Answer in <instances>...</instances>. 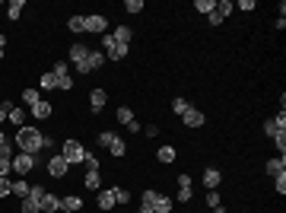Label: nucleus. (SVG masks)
I'll use <instances>...</instances> for the list:
<instances>
[{
  "label": "nucleus",
  "mask_w": 286,
  "mask_h": 213,
  "mask_svg": "<svg viewBox=\"0 0 286 213\" xmlns=\"http://www.w3.org/2000/svg\"><path fill=\"white\" fill-rule=\"evenodd\" d=\"M13 147L19 150V153H32V156H38L41 150H45V134L38 131V127H19L16 131V137H13Z\"/></svg>",
  "instance_id": "1"
},
{
  "label": "nucleus",
  "mask_w": 286,
  "mask_h": 213,
  "mask_svg": "<svg viewBox=\"0 0 286 213\" xmlns=\"http://www.w3.org/2000/svg\"><path fill=\"white\" fill-rule=\"evenodd\" d=\"M140 201H146V204H153V210H156V213H172V207H175V201H172L169 194H159V191H156V188H146Z\"/></svg>",
  "instance_id": "2"
},
{
  "label": "nucleus",
  "mask_w": 286,
  "mask_h": 213,
  "mask_svg": "<svg viewBox=\"0 0 286 213\" xmlns=\"http://www.w3.org/2000/svg\"><path fill=\"white\" fill-rule=\"evenodd\" d=\"M60 156L67 159V166H76V163H83V159H86V147H83L80 140L70 137V140L60 143Z\"/></svg>",
  "instance_id": "3"
},
{
  "label": "nucleus",
  "mask_w": 286,
  "mask_h": 213,
  "mask_svg": "<svg viewBox=\"0 0 286 213\" xmlns=\"http://www.w3.org/2000/svg\"><path fill=\"white\" fill-rule=\"evenodd\" d=\"M35 163H38V159L32 156V153H16V156H13V172L19 178H25L32 169H35Z\"/></svg>",
  "instance_id": "4"
},
{
  "label": "nucleus",
  "mask_w": 286,
  "mask_h": 213,
  "mask_svg": "<svg viewBox=\"0 0 286 213\" xmlns=\"http://www.w3.org/2000/svg\"><path fill=\"white\" fill-rule=\"evenodd\" d=\"M67 172H70V166H67V159L60 156V153L48 159V175H51V178H64Z\"/></svg>",
  "instance_id": "5"
},
{
  "label": "nucleus",
  "mask_w": 286,
  "mask_h": 213,
  "mask_svg": "<svg viewBox=\"0 0 286 213\" xmlns=\"http://www.w3.org/2000/svg\"><path fill=\"white\" fill-rule=\"evenodd\" d=\"M83 25H86V32H102V35H105L108 19H105V16H99V13H89V16H83Z\"/></svg>",
  "instance_id": "6"
},
{
  "label": "nucleus",
  "mask_w": 286,
  "mask_h": 213,
  "mask_svg": "<svg viewBox=\"0 0 286 213\" xmlns=\"http://www.w3.org/2000/svg\"><path fill=\"white\" fill-rule=\"evenodd\" d=\"M181 121H185V127H191V131H194V127H204V124H207V115H204V112H197V108L191 105L188 112L181 115Z\"/></svg>",
  "instance_id": "7"
},
{
  "label": "nucleus",
  "mask_w": 286,
  "mask_h": 213,
  "mask_svg": "<svg viewBox=\"0 0 286 213\" xmlns=\"http://www.w3.org/2000/svg\"><path fill=\"white\" fill-rule=\"evenodd\" d=\"M38 210L41 213H57L60 210V198H57V194H51V191H45V198L38 201Z\"/></svg>",
  "instance_id": "8"
},
{
  "label": "nucleus",
  "mask_w": 286,
  "mask_h": 213,
  "mask_svg": "<svg viewBox=\"0 0 286 213\" xmlns=\"http://www.w3.org/2000/svg\"><path fill=\"white\" fill-rule=\"evenodd\" d=\"M86 57H89V48H86L83 41H73V45H70V64H73V67H80Z\"/></svg>",
  "instance_id": "9"
},
{
  "label": "nucleus",
  "mask_w": 286,
  "mask_h": 213,
  "mask_svg": "<svg viewBox=\"0 0 286 213\" xmlns=\"http://www.w3.org/2000/svg\"><path fill=\"white\" fill-rule=\"evenodd\" d=\"M220 182H223V172H220V169H216V166L204 169V185H207V188H210V191H216V188H220Z\"/></svg>",
  "instance_id": "10"
},
{
  "label": "nucleus",
  "mask_w": 286,
  "mask_h": 213,
  "mask_svg": "<svg viewBox=\"0 0 286 213\" xmlns=\"http://www.w3.org/2000/svg\"><path fill=\"white\" fill-rule=\"evenodd\" d=\"M105 102H108V92H105V89H92V92H89V108H92V112H102V108H105Z\"/></svg>",
  "instance_id": "11"
},
{
  "label": "nucleus",
  "mask_w": 286,
  "mask_h": 213,
  "mask_svg": "<svg viewBox=\"0 0 286 213\" xmlns=\"http://www.w3.org/2000/svg\"><path fill=\"white\" fill-rule=\"evenodd\" d=\"M95 204H99V210H111V207H115V191L102 188L99 194H95Z\"/></svg>",
  "instance_id": "12"
},
{
  "label": "nucleus",
  "mask_w": 286,
  "mask_h": 213,
  "mask_svg": "<svg viewBox=\"0 0 286 213\" xmlns=\"http://www.w3.org/2000/svg\"><path fill=\"white\" fill-rule=\"evenodd\" d=\"M60 210L80 213V210H83V198H76V194H67V198H60Z\"/></svg>",
  "instance_id": "13"
},
{
  "label": "nucleus",
  "mask_w": 286,
  "mask_h": 213,
  "mask_svg": "<svg viewBox=\"0 0 286 213\" xmlns=\"http://www.w3.org/2000/svg\"><path fill=\"white\" fill-rule=\"evenodd\" d=\"M108 57L102 54V51H89V57H86V73H92V70H102V64H105Z\"/></svg>",
  "instance_id": "14"
},
{
  "label": "nucleus",
  "mask_w": 286,
  "mask_h": 213,
  "mask_svg": "<svg viewBox=\"0 0 286 213\" xmlns=\"http://www.w3.org/2000/svg\"><path fill=\"white\" fill-rule=\"evenodd\" d=\"M51 112H54V108H51V102H35V105H32V118H38V121H48L51 118Z\"/></svg>",
  "instance_id": "15"
},
{
  "label": "nucleus",
  "mask_w": 286,
  "mask_h": 213,
  "mask_svg": "<svg viewBox=\"0 0 286 213\" xmlns=\"http://www.w3.org/2000/svg\"><path fill=\"white\" fill-rule=\"evenodd\" d=\"M111 38H115L118 45H124V48H127V45H131V38H134V32L127 29V25H118V29L111 32Z\"/></svg>",
  "instance_id": "16"
},
{
  "label": "nucleus",
  "mask_w": 286,
  "mask_h": 213,
  "mask_svg": "<svg viewBox=\"0 0 286 213\" xmlns=\"http://www.w3.org/2000/svg\"><path fill=\"white\" fill-rule=\"evenodd\" d=\"M175 156H178V153H175V147H159V150H156V159H159L162 166L175 163Z\"/></svg>",
  "instance_id": "17"
},
{
  "label": "nucleus",
  "mask_w": 286,
  "mask_h": 213,
  "mask_svg": "<svg viewBox=\"0 0 286 213\" xmlns=\"http://www.w3.org/2000/svg\"><path fill=\"white\" fill-rule=\"evenodd\" d=\"M29 191H32V185L29 182H25V178H16V182H13V198H29Z\"/></svg>",
  "instance_id": "18"
},
{
  "label": "nucleus",
  "mask_w": 286,
  "mask_h": 213,
  "mask_svg": "<svg viewBox=\"0 0 286 213\" xmlns=\"http://www.w3.org/2000/svg\"><path fill=\"white\" fill-rule=\"evenodd\" d=\"M22 102L32 108L35 102H41V89H35V86H25V89H22Z\"/></svg>",
  "instance_id": "19"
},
{
  "label": "nucleus",
  "mask_w": 286,
  "mask_h": 213,
  "mask_svg": "<svg viewBox=\"0 0 286 213\" xmlns=\"http://www.w3.org/2000/svg\"><path fill=\"white\" fill-rule=\"evenodd\" d=\"M280 172H286V156H274L267 163V175H280Z\"/></svg>",
  "instance_id": "20"
},
{
  "label": "nucleus",
  "mask_w": 286,
  "mask_h": 213,
  "mask_svg": "<svg viewBox=\"0 0 286 213\" xmlns=\"http://www.w3.org/2000/svg\"><path fill=\"white\" fill-rule=\"evenodd\" d=\"M38 89H45V92H51V89H57V76L54 73H41V80H38Z\"/></svg>",
  "instance_id": "21"
},
{
  "label": "nucleus",
  "mask_w": 286,
  "mask_h": 213,
  "mask_svg": "<svg viewBox=\"0 0 286 213\" xmlns=\"http://www.w3.org/2000/svg\"><path fill=\"white\" fill-rule=\"evenodd\" d=\"M108 153H111L115 159H121V156H124V153H127V143H124V137H115V140H111Z\"/></svg>",
  "instance_id": "22"
},
{
  "label": "nucleus",
  "mask_w": 286,
  "mask_h": 213,
  "mask_svg": "<svg viewBox=\"0 0 286 213\" xmlns=\"http://www.w3.org/2000/svg\"><path fill=\"white\" fill-rule=\"evenodd\" d=\"M22 0H10V3H6V16H10V19L16 22V19H19V16H22Z\"/></svg>",
  "instance_id": "23"
},
{
  "label": "nucleus",
  "mask_w": 286,
  "mask_h": 213,
  "mask_svg": "<svg viewBox=\"0 0 286 213\" xmlns=\"http://www.w3.org/2000/svg\"><path fill=\"white\" fill-rule=\"evenodd\" d=\"M83 185H86L89 191H102V178H99V172H86Z\"/></svg>",
  "instance_id": "24"
},
{
  "label": "nucleus",
  "mask_w": 286,
  "mask_h": 213,
  "mask_svg": "<svg viewBox=\"0 0 286 213\" xmlns=\"http://www.w3.org/2000/svg\"><path fill=\"white\" fill-rule=\"evenodd\" d=\"M6 121H13L16 131H19V127H25V108H16V105H13V112H10V118H6Z\"/></svg>",
  "instance_id": "25"
},
{
  "label": "nucleus",
  "mask_w": 286,
  "mask_h": 213,
  "mask_svg": "<svg viewBox=\"0 0 286 213\" xmlns=\"http://www.w3.org/2000/svg\"><path fill=\"white\" fill-rule=\"evenodd\" d=\"M194 10L204 13V16H210V13L216 10V0H194Z\"/></svg>",
  "instance_id": "26"
},
{
  "label": "nucleus",
  "mask_w": 286,
  "mask_h": 213,
  "mask_svg": "<svg viewBox=\"0 0 286 213\" xmlns=\"http://www.w3.org/2000/svg\"><path fill=\"white\" fill-rule=\"evenodd\" d=\"M115 137H118L115 131H102V134H95V143H99V147H105V150H108V147H111V140H115Z\"/></svg>",
  "instance_id": "27"
},
{
  "label": "nucleus",
  "mask_w": 286,
  "mask_h": 213,
  "mask_svg": "<svg viewBox=\"0 0 286 213\" xmlns=\"http://www.w3.org/2000/svg\"><path fill=\"white\" fill-rule=\"evenodd\" d=\"M19 210H22V213H41L35 198H22V201H19Z\"/></svg>",
  "instance_id": "28"
},
{
  "label": "nucleus",
  "mask_w": 286,
  "mask_h": 213,
  "mask_svg": "<svg viewBox=\"0 0 286 213\" xmlns=\"http://www.w3.org/2000/svg\"><path fill=\"white\" fill-rule=\"evenodd\" d=\"M232 10H236V3H232V0H216V13H220L223 19H226Z\"/></svg>",
  "instance_id": "29"
},
{
  "label": "nucleus",
  "mask_w": 286,
  "mask_h": 213,
  "mask_svg": "<svg viewBox=\"0 0 286 213\" xmlns=\"http://www.w3.org/2000/svg\"><path fill=\"white\" fill-rule=\"evenodd\" d=\"M51 73H54V76H67V73H70V61H54V64H51Z\"/></svg>",
  "instance_id": "30"
},
{
  "label": "nucleus",
  "mask_w": 286,
  "mask_h": 213,
  "mask_svg": "<svg viewBox=\"0 0 286 213\" xmlns=\"http://www.w3.org/2000/svg\"><path fill=\"white\" fill-rule=\"evenodd\" d=\"M271 140H274V147L280 150V156H286V131H277Z\"/></svg>",
  "instance_id": "31"
},
{
  "label": "nucleus",
  "mask_w": 286,
  "mask_h": 213,
  "mask_svg": "<svg viewBox=\"0 0 286 213\" xmlns=\"http://www.w3.org/2000/svg\"><path fill=\"white\" fill-rule=\"evenodd\" d=\"M83 166H86V172H99V166H102V163H99V159L92 156L89 150H86V159H83Z\"/></svg>",
  "instance_id": "32"
},
{
  "label": "nucleus",
  "mask_w": 286,
  "mask_h": 213,
  "mask_svg": "<svg viewBox=\"0 0 286 213\" xmlns=\"http://www.w3.org/2000/svg\"><path fill=\"white\" fill-rule=\"evenodd\" d=\"M188 108H191V102H188V99H172V112H175V115H185Z\"/></svg>",
  "instance_id": "33"
},
{
  "label": "nucleus",
  "mask_w": 286,
  "mask_h": 213,
  "mask_svg": "<svg viewBox=\"0 0 286 213\" xmlns=\"http://www.w3.org/2000/svg\"><path fill=\"white\" fill-rule=\"evenodd\" d=\"M10 112H13V102H10V99H3V102H0V127H3L6 118H10Z\"/></svg>",
  "instance_id": "34"
},
{
  "label": "nucleus",
  "mask_w": 286,
  "mask_h": 213,
  "mask_svg": "<svg viewBox=\"0 0 286 213\" xmlns=\"http://www.w3.org/2000/svg\"><path fill=\"white\" fill-rule=\"evenodd\" d=\"M67 29H70V32H86L83 16H70V19H67Z\"/></svg>",
  "instance_id": "35"
},
{
  "label": "nucleus",
  "mask_w": 286,
  "mask_h": 213,
  "mask_svg": "<svg viewBox=\"0 0 286 213\" xmlns=\"http://www.w3.org/2000/svg\"><path fill=\"white\" fill-rule=\"evenodd\" d=\"M115 191V204H131V191L127 188H111Z\"/></svg>",
  "instance_id": "36"
},
{
  "label": "nucleus",
  "mask_w": 286,
  "mask_h": 213,
  "mask_svg": "<svg viewBox=\"0 0 286 213\" xmlns=\"http://www.w3.org/2000/svg\"><path fill=\"white\" fill-rule=\"evenodd\" d=\"M118 121H121V124H131V121H134V112H131L127 105H121V108H118Z\"/></svg>",
  "instance_id": "37"
},
{
  "label": "nucleus",
  "mask_w": 286,
  "mask_h": 213,
  "mask_svg": "<svg viewBox=\"0 0 286 213\" xmlns=\"http://www.w3.org/2000/svg\"><path fill=\"white\" fill-rule=\"evenodd\" d=\"M10 194H13V182H10V178H0V201L10 198Z\"/></svg>",
  "instance_id": "38"
},
{
  "label": "nucleus",
  "mask_w": 286,
  "mask_h": 213,
  "mask_svg": "<svg viewBox=\"0 0 286 213\" xmlns=\"http://www.w3.org/2000/svg\"><path fill=\"white\" fill-rule=\"evenodd\" d=\"M124 10L127 13H143V0H124Z\"/></svg>",
  "instance_id": "39"
},
{
  "label": "nucleus",
  "mask_w": 286,
  "mask_h": 213,
  "mask_svg": "<svg viewBox=\"0 0 286 213\" xmlns=\"http://www.w3.org/2000/svg\"><path fill=\"white\" fill-rule=\"evenodd\" d=\"M57 89L70 92V89H73V76H70V73H67V76H57Z\"/></svg>",
  "instance_id": "40"
},
{
  "label": "nucleus",
  "mask_w": 286,
  "mask_h": 213,
  "mask_svg": "<svg viewBox=\"0 0 286 213\" xmlns=\"http://www.w3.org/2000/svg\"><path fill=\"white\" fill-rule=\"evenodd\" d=\"M102 48H105V57H108V54H111V51H115V48H118V41H115V38H111V35H102Z\"/></svg>",
  "instance_id": "41"
},
{
  "label": "nucleus",
  "mask_w": 286,
  "mask_h": 213,
  "mask_svg": "<svg viewBox=\"0 0 286 213\" xmlns=\"http://www.w3.org/2000/svg\"><path fill=\"white\" fill-rule=\"evenodd\" d=\"M274 188L280 191V194H286V172H280V175H274Z\"/></svg>",
  "instance_id": "42"
},
{
  "label": "nucleus",
  "mask_w": 286,
  "mask_h": 213,
  "mask_svg": "<svg viewBox=\"0 0 286 213\" xmlns=\"http://www.w3.org/2000/svg\"><path fill=\"white\" fill-rule=\"evenodd\" d=\"M124 57H127V48H124V45H118V48L108 54V61H124Z\"/></svg>",
  "instance_id": "43"
},
{
  "label": "nucleus",
  "mask_w": 286,
  "mask_h": 213,
  "mask_svg": "<svg viewBox=\"0 0 286 213\" xmlns=\"http://www.w3.org/2000/svg\"><path fill=\"white\" fill-rule=\"evenodd\" d=\"M236 10H242V13H251V10H258V6H255V0H239V3H236Z\"/></svg>",
  "instance_id": "44"
},
{
  "label": "nucleus",
  "mask_w": 286,
  "mask_h": 213,
  "mask_svg": "<svg viewBox=\"0 0 286 213\" xmlns=\"http://www.w3.org/2000/svg\"><path fill=\"white\" fill-rule=\"evenodd\" d=\"M207 204H210V210L220 207V204H223V201H220V191H210V194H207Z\"/></svg>",
  "instance_id": "45"
},
{
  "label": "nucleus",
  "mask_w": 286,
  "mask_h": 213,
  "mask_svg": "<svg viewBox=\"0 0 286 213\" xmlns=\"http://www.w3.org/2000/svg\"><path fill=\"white\" fill-rule=\"evenodd\" d=\"M274 124H277V131H286V112H277Z\"/></svg>",
  "instance_id": "46"
},
{
  "label": "nucleus",
  "mask_w": 286,
  "mask_h": 213,
  "mask_svg": "<svg viewBox=\"0 0 286 213\" xmlns=\"http://www.w3.org/2000/svg\"><path fill=\"white\" fill-rule=\"evenodd\" d=\"M143 137H159V124H150V127H143Z\"/></svg>",
  "instance_id": "47"
},
{
  "label": "nucleus",
  "mask_w": 286,
  "mask_h": 213,
  "mask_svg": "<svg viewBox=\"0 0 286 213\" xmlns=\"http://www.w3.org/2000/svg\"><path fill=\"white\" fill-rule=\"evenodd\" d=\"M264 134H267V137H274V134H277V124H274V118H267V121H264Z\"/></svg>",
  "instance_id": "48"
},
{
  "label": "nucleus",
  "mask_w": 286,
  "mask_h": 213,
  "mask_svg": "<svg viewBox=\"0 0 286 213\" xmlns=\"http://www.w3.org/2000/svg\"><path fill=\"white\" fill-rule=\"evenodd\" d=\"M191 201V188H178V204H188Z\"/></svg>",
  "instance_id": "49"
},
{
  "label": "nucleus",
  "mask_w": 286,
  "mask_h": 213,
  "mask_svg": "<svg viewBox=\"0 0 286 213\" xmlns=\"http://www.w3.org/2000/svg\"><path fill=\"white\" fill-rule=\"evenodd\" d=\"M127 131H131V134H143V124H140V121H137V118H134V121L127 124Z\"/></svg>",
  "instance_id": "50"
},
{
  "label": "nucleus",
  "mask_w": 286,
  "mask_h": 213,
  "mask_svg": "<svg viewBox=\"0 0 286 213\" xmlns=\"http://www.w3.org/2000/svg\"><path fill=\"white\" fill-rule=\"evenodd\" d=\"M178 188H191V175H188V172L178 175Z\"/></svg>",
  "instance_id": "51"
},
{
  "label": "nucleus",
  "mask_w": 286,
  "mask_h": 213,
  "mask_svg": "<svg viewBox=\"0 0 286 213\" xmlns=\"http://www.w3.org/2000/svg\"><path fill=\"white\" fill-rule=\"evenodd\" d=\"M207 22H210V25H220V22H223V16H220V13H216V10H213L210 16H207Z\"/></svg>",
  "instance_id": "52"
},
{
  "label": "nucleus",
  "mask_w": 286,
  "mask_h": 213,
  "mask_svg": "<svg viewBox=\"0 0 286 213\" xmlns=\"http://www.w3.org/2000/svg\"><path fill=\"white\" fill-rule=\"evenodd\" d=\"M137 213H156V210H153V204H146V201H140V210H137Z\"/></svg>",
  "instance_id": "53"
},
{
  "label": "nucleus",
  "mask_w": 286,
  "mask_h": 213,
  "mask_svg": "<svg viewBox=\"0 0 286 213\" xmlns=\"http://www.w3.org/2000/svg\"><path fill=\"white\" fill-rule=\"evenodd\" d=\"M6 140H10V137H6V134H3V127H0V147H3Z\"/></svg>",
  "instance_id": "54"
},
{
  "label": "nucleus",
  "mask_w": 286,
  "mask_h": 213,
  "mask_svg": "<svg viewBox=\"0 0 286 213\" xmlns=\"http://www.w3.org/2000/svg\"><path fill=\"white\" fill-rule=\"evenodd\" d=\"M6 48V35H3V32H0V51H3Z\"/></svg>",
  "instance_id": "55"
},
{
  "label": "nucleus",
  "mask_w": 286,
  "mask_h": 213,
  "mask_svg": "<svg viewBox=\"0 0 286 213\" xmlns=\"http://www.w3.org/2000/svg\"><path fill=\"white\" fill-rule=\"evenodd\" d=\"M213 213H229L226 207H223V204H220V207H213Z\"/></svg>",
  "instance_id": "56"
},
{
  "label": "nucleus",
  "mask_w": 286,
  "mask_h": 213,
  "mask_svg": "<svg viewBox=\"0 0 286 213\" xmlns=\"http://www.w3.org/2000/svg\"><path fill=\"white\" fill-rule=\"evenodd\" d=\"M0 61H3V51H0Z\"/></svg>",
  "instance_id": "57"
}]
</instances>
